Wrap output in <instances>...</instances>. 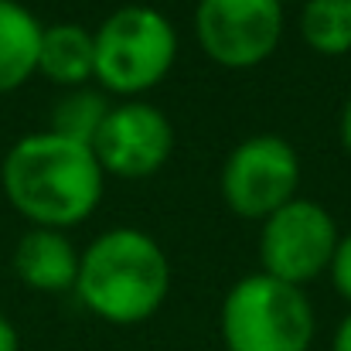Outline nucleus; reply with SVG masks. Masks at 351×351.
Here are the masks:
<instances>
[{
    "label": "nucleus",
    "instance_id": "obj_18",
    "mask_svg": "<svg viewBox=\"0 0 351 351\" xmlns=\"http://www.w3.org/2000/svg\"><path fill=\"white\" fill-rule=\"evenodd\" d=\"M280 3H287V0H280ZM300 3H304V0H300Z\"/></svg>",
    "mask_w": 351,
    "mask_h": 351
},
{
    "label": "nucleus",
    "instance_id": "obj_8",
    "mask_svg": "<svg viewBox=\"0 0 351 351\" xmlns=\"http://www.w3.org/2000/svg\"><path fill=\"white\" fill-rule=\"evenodd\" d=\"M171 150H174V126L160 106L147 99H123L110 106L93 140V154L103 174H113L123 181L154 178L171 160Z\"/></svg>",
    "mask_w": 351,
    "mask_h": 351
},
{
    "label": "nucleus",
    "instance_id": "obj_2",
    "mask_svg": "<svg viewBox=\"0 0 351 351\" xmlns=\"http://www.w3.org/2000/svg\"><path fill=\"white\" fill-rule=\"evenodd\" d=\"M171 290V263L143 229L117 226L96 235L79 256L75 297L106 324L130 328L150 321Z\"/></svg>",
    "mask_w": 351,
    "mask_h": 351
},
{
    "label": "nucleus",
    "instance_id": "obj_16",
    "mask_svg": "<svg viewBox=\"0 0 351 351\" xmlns=\"http://www.w3.org/2000/svg\"><path fill=\"white\" fill-rule=\"evenodd\" d=\"M0 351H21V338H17V328L0 314Z\"/></svg>",
    "mask_w": 351,
    "mask_h": 351
},
{
    "label": "nucleus",
    "instance_id": "obj_17",
    "mask_svg": "<svg viewBox=\"0 0 351 351\" xmlns=\"http://www.w3.org/2000/svg\"><path fill=\"white\" fill-rule=\"evenodd\" d=\"M338 133H341V147L351 154V99L345 103V110H341V123H338Z\"/></svg>",
    "mask_w": 351,
    "mask_h": 351
},
{
    "label": "nucleus",
    "instance_id": "obj_4",
    "mask_svg": "<svg viewBox=\"0 0 351 351\" xmlns=\"http://www.w3.org/2000/svg\"><path fill=\"white\" fill-rule=\"evenodd\" d=\"M314 307L300 287L249 273L222 300L226 351H311Z\"/></svg>",
    "mask_w": 351,
    "mask_h": 351
},
{
    "label": "nucleus",
    "instance_id": "obj_5",
    "mask_svg": "<svg viewBox=\"0 0 351 351\" xmlns=\"http://www.w3.org/2000/svg\"><path fill=\"white\" fill-rule=\"evenodd\" d=\"M222 198L239 219L263 222L297 198L300 157L276 133H256L235 143L222 164Z\"/></svg>",
    "mask_w": 351,
    "mask_h": 351
},
{
    "label": "nucleus",
    "instance_id": "obj_15",
    "mask_svg": "<svg viewBox=\"0 0 351 351\" xmlns=\"http://www.w3.org/2000/svg\"><path fill=\"white\" fill-rule=\"evenodd\" d=\"M331 351H351V311L341 317V324L335 328V338H331Z\"/></svg>",
    "mask_w": 351,
    "mask_h": 351
},
{
    "label": "nucleus",
    "instance_id": "obj_12",
    "mask_svg": "<svg viewBox=\"0 0 351 351\" xmlns=\"http://www.w3.org/2000/svg\"><path fill=\"white\" fill-rule=\"evenodd\" d=\"M300 38L317 55L351 51V0H304Z\"/></svg>",
    "mask_w": 351,
    "mask_h": 351
},
{
    "label": "nucleus",
    "instance_id": "obj_7",
    "mask_svg": "<svg viewBox=\"0 0 351 351\" xmlns=\"http://www.w3.org/2000/svg\"><path fill=\"white\" fill-rule=\"evenodd\" d=\"M195 38L202 51L222 69L263 65L283 38L280 0H198Z\"/></svg>",
    "mask_w": 351,
    "mask_h": 351
},
{
    "label": "nucleus",
    "instance_id": "obj_6",
    "mask_svg": "<svg viewBox=\"0 0 351 351\" xmlns=\"http://www.w3.org/2000/svg\"><path fill=\"white\" fill-rule=\"evenodd\" d=\"M338 239V222L328 208L311 198H293L269 219H263L259 266L266 276L304 290L321 273H328Z\"/></svg>",
    "mask_w": 351,
    "mask_h": 351
},
{
    "label": "nucleus",
    "instance_id": "obj_11",
    "mask_svg": "<svg viewBox=\"0 0 351 351\" xmlns=\"http://www.w3.org/2000/svg\"><path fill=\"white\" fill-rule=\"evenodd\" d=\"M41 31L45 24L21 0H0V96L21 89L38 72Z\"/></svg>",
    "mask_w": 351,
    "mask_h": 351
},
{
    "label": "nucleus",
    "instance_id": "obj_9",
    "mask_svg": "<svg viewBox=\"0 0 351 351\" xmlns=\"http://www.w3.org/2000/svg\"><path fill=\"white\" fill-rule=\"evenodd\" d=\"M79 256L75 242L58 229H27L14 245V273L24 287L38 293H65L75 290L79 276Z\"/></svg>",
    "mask_w": 351,
    "mask_h": 351
},
{
    "label": "nucleus",
    "instance_id": "obj_13",
    "mask_svg": "<svg viewBox=\"0 0 351 351\" xmlns=\"http://www.w3.org/2000/svg\"><path fill=\"white\" fill-rule=\"evenodd\" d=\"M110 106L113 103L103 93H96V89H86V86L82 89H72L69 96L58 99L48 130L58 133V136H65V140H75V143L93 147V140H96L103 119L110 113Z\"/></svg>",
    "mask_w": 351,
    "mask_h": 351
},
{
    "label": "nucleus",
    "instance_id": "obj_14",
    "mask_svg": "<svg viewBox=\"0 0 351 351\" xmlns=\"http://www.w3.org/2000/svg\"><path fill=\"white\" fill-rule=\"evenodd\" d=\"M328 273H331V283H335L338 297L351 304V232L338 239V249H335V256H331Z\"/></svg>",
    "mask_w": 351,
    "mask_h": 351
},
{
    "label": "nucleus",
    "instance_id": "obj_3",
    "mask_svg": "<svg viewBox=\"0 0 351 351\" xmlns=\"http://www.w3.org/2000/svg\"><path fill=\"white\" fill-rule=\"evenodd\" d=\"M93 79L123 99H140L157 89L178 58L174 24L147 3H123L93 31Z\"/></svg>",
    "mask_w": 351,
    "mask_h": 351
},
{
    "label": "nucleus",
    "instance_id": "obj_10",
    "mask_svg": "<svg viewBox=\"0 0 351 351\" xmlns=\"http://www.w3.org/2000/svg\"><path fill=\"white\" fill-rule=\"evenodd\" d=\"M96 65V48H93V31L72 21L48 24L41 31V48H38V75H45L55 86L65 89H82L93 79Z\"/></svg>",
    "mask_w": 351,
    "mask_h": 351
},
{
    "label": "nucleus",
    "instance_id": "obj_1",
    "mask_svg": "<svg viewBox=\"0 0 351 351\" xmlns=\"http://www.w3.org/2000/svg\"><path fill=\"white\" fill-rule=\"evenodd\" d=\"M0 184L10 208L34 229L65 232L99 208L106 174L93 147L41 130L21 136L7 150L0 164Z\"/></svg>",
    "mask_w": 351,
    "mask_h": 351
}]
</instances>
